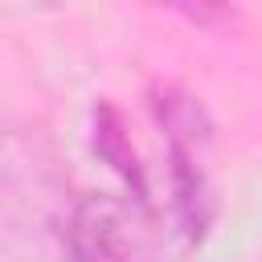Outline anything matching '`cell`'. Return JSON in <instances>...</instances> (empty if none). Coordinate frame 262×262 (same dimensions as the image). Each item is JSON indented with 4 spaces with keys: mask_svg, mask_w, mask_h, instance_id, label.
I'll return each mask as SVG.
<instances>
[{
    "mask_svg": "<svg viewBox=\"0 0 262 262\" xmlns=\"http://www.w3.org/2000/svg\"><path fill=\"white\" fill-rule=\"evenodd\" d=\"M151 111L168 143V184H172V217L180 233L196 246L213 221V180H209V143L213 123L209 111L176 82L151 90Z\"/></svg>",
    "mask_w": 262,
    "mask_h": 262,
    "instance_id": "obj_1",
    "label": "cell"
},
{
    "mask_svg": "<svg viewBox=\"0 0 262 262\" xmlns=\"http://www.w3.org/2000/svg\"><path fill=\"white\" fill-rule=\"evenodd\" d=\"M151 205L115 192H86L61 225V262H151Z\"/></svg>",
    "mask_w": 262,
    "mask_h": 262,
    "instance_id": "obj_2",
    "label": "cell"
},
{
    "mask_svg": "<svg viewBox=\"0 0 262 262\" xmlns=\"http://www.w3.org/2000/svg\"><path fill=\"white\" fill-rule=\"evenodd\" d=\"M90 147H94V156H98V160L123 180L127 196L151 205L143 164H139V156H135V147H131L127 127H123V111H119L115 102H106V98L94 102V115H90Z\"/></svg>",
    "mask_w": 262,
    "mask_h": 262,
    "instance_id": "obj_3",
    "label": "cell"
}]
</instances>
